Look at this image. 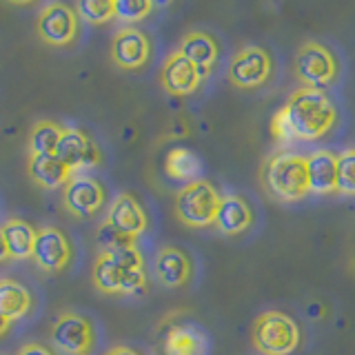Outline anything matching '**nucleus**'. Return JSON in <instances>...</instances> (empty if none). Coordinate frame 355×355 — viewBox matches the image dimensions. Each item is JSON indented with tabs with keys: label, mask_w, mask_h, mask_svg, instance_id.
Returning a JSON list of instances; mask_svg holds the SVG:
<instances>
[{
	"label": "nucleus",
	"mask_w": 355,
	"mask_h": 355,
	"mask_svg": "<svg viewBox=\"0 0 355 355\" xmlns=\"http://www.w3.org/2000/svg\"><path fill=\"white\" fill-rule=\"evenodd\" d=\"M222 196L209 180H196L184 184L175 196V216L187 227L205 229L216 222Z\"/></svg>",
	"instance_id": "obj_5"
},
{
	"label": "nucleus",
	"mask_w": 355,
	"mask_h": 355,
	"mask_svg": "<svg viewBox=\"0 0 355 355\" xmlns=\"http://www.w3.org/2000/svg\"><path fill=\"white\" fill-rule=\"evenodd\" d=\"M336 193L355 196V149L338 153V189Z\"/></svg>",
	"instance_id": "obj_27"
},
{
	"label": "nucleus",
	"mask_w": 355,
	"mask_h": 355,
	"mask_svg": "<svg viewBox=\"0 0 355 355\" xmlns=\"http://www.w3.org/2000/svg\"><path fill=\"white\" fill-rule=\"evenodd\" d=\"M0 229H3L9 258H14V260H27V258H31L38 229H33L29 222L18 220V218H9Z\"/></svg>",
	"instance_id": "obj_22"
},
{
	"label": "nucleus",
	"mask_w": 355,
	"mask_h": 355,
	"mask_svg": "<svg viewBox=\"0 0 355 355\" xmlns=\"http://www.w3.org/2000/svg\"><path fill=\"white\" fill-rule=\"evenodd\" d=\"M164 355H207V336L193 324L171 327L164 336Z\"/></svg>",
	"instance_id": "obj_20"
},
{
	"label": "nucleus",
	"mask_w": 355,
	"mask_h": 355,
	"mask_svg": "<svg viewBox=\"0 0 355 355\" xmlns=\"http://www.w3.org/2000/svg\"><path fill=\"white\" fill-rule=\"evenodd\" d=\"M251 340L262 355H291L300 347V327L284 311H264L255 320Z\"/></svg>",
	"instance_id": "obj_4"
},
{
	"label": "nucleus",
	"mask_w": 355,
	"mask_h": 355,
	"mask_svg": "<svg viewBox=\"0 0 355 355\" xmlns=\"http://www.w3.org/2000/svg\"><path fill=\"white\" fill-rule=\"evenodd\" d=\"M85 355H92V353H85Z\"/></svg>",
	"instance_id": "obj_35"
},
{
	"label": "nucleus",
	"mask_w": 355,
	"mask_h": 355,
	"mask_svg": "<svg viewBox=\"0 0 355 355\" xmlns=\"http://www.w3.org/2000/svg\"><path fill=\"white\" fill-rule=\"evenodd\" d=\"M202 80H205V76L200 73L198 67L191 60H187L180 51H173L166 55L162 71H160V83L166 94L189 96L196 92Z\"/></svg>",
	"instance_id": "obj_14"
},
{
	"label": "nucleus",
	"mask_w": 355,
	"mask_h": 355,
	"mask_svg": "<svg viewBox=\"0 0 355 355\" xmlns=\"http://www.w3.org/2000/svg\"><path fill=\"white\" fill-rule=\"evenodd\" d=\"M214 225L225 236H238L253 225V211L242 196H222Z\"/></svg>",
	"instance_id": "obj_19"
},
{
	"label": "nucleus",
	"mask_w": 355,
	"mask_h": 355,
	"mask_svg": "<svg viewBox=\"0 0 355 355\" xmlns=\"http://www.w3.org/2000/svg\"><path fill=\"white\" fill-rule=\"evenodd\" d=\"M178 51H180L187 60H191L200 69V73L209 76L211 69H214L216 62H218L220 44L214 36H211V33L196 29V31L184 33V38L180 42V47H178Z\"/></svg>",
	"instance_id": "obj_18"
},
{
	"label": "nucleus",
	"mask_w": 355,
	"mask_h": 355,
	"mask_svg": "<svg viewBox=\"0 0 355 355\" xmlns=\"http://www.w3.org/2000/svg\"><path fill=\"white\" fill-rule=\"evenodd\" d=\"M78 16L64 3H47L38 16V36L51 47H64L76 40Z\"/></svg>",
	"instance_id": "obj_10"
},
{
	"label": "nucleus",
	"mask_w": 355,
	"mask_h": 355,
	"mask_svg": "<svg viewBox=\"0 0 355 355\" xmlns=\"http://www.w3.org/2000/svg\"><path fill=\"white\" fill-rule=\"evenodd\" d=\"M273 71V60L266 49L258 44L242 47L229 62V80L240 89L262 87Z\"/></svg>",
	"instance_id": "obj_8"
},
{
	"label": "nucleus",
	"mask_w": 355,
	"mask_h": 355,
	"mask_svg": "<svg viewBox=\"0 0 355 355\" xmlns=\"http://www.w3.org/2000/svg\"><path fill=\"white\" fill-rule=\"evenodd\" d=\"M76 16L92 22V25H103V22L116 18L114 0H80L76 5Z\"/></svg>",
	"instance_id": "obj_26"
},
{
	"label": "nucleus",
	"mask_w": 355,
	"mask_h": 355,
	"mask_svg": "<svg viewBox=\"0 0 355 355\" xmlns=\"http://www.w3.org/2000/svg\"><path fill=\"white\" fill-rule=\"evenodd\" d=\"M31 309V295L27 291V286H22L16 280L3 277L0 280V315H5L7 320L16 322L22 320Z\"/></svg>",
	"instance_id": "obj_23"
},
{
	"label": "nucleus",
	"mask_w": 355,
	"mask_h": 355,
	"mask_svg": "<svg viewBox=\"0 0 355 355\" xmlns=\"http://www.w3.org/2000/svg\"><path fill=\"white\" fill-rule=\"evenodd\" d=\"M18 355H53V353L47 347H42V344L29 342V344H25V347L18 351Z\"/></svg>",
	"instance_id": "obj_31"
},
{
	"label": "nucleus",
	"mask_w": 355,
	"mask_h": 355,
	"mask_svg": "<svg viewBox=\"0 0 355 355\" xmlns=\"http://www.w3.org/2000/svg\"><path fill=\"white\" fill-rule=\"evenodd\" d=\"M151 55V42L147 33L136 27H122L111 40V58L120 69H140Z\"/></svg>",
	"instance_id": "obj_13"
},
{
	"label": "nucleus",
	"mask_w": 355,
	"mask_h": 355,
	"mask_svg": "<svg viewBox=\"0 0 355 355\" xmlns=\"http://www.w3.org/2000/svg\"><path fill=\"white\" fill-rule=\"evenodd\" d=\"M153 271L158 282L166 288H180L191 280V260L178 247H162L155 255Z\"/></svg>",
	"instance_id": "obj_16"
},
{
	"label": "nucleus",
	"mask_w": 355,
	"mask_h": 355,
	"mask_svg": "<svg viewBox=\"0 0 355 355\" xmlns=\"http://www.w3.org/2000/svg\"><path fill=\"white\" fill-rule=\"evenodd\" d=\"M7 258H9V251H7V244H5L3 229H0V262H5Z\"/></svg>",
	"instance_id": "obj_33"
},
{
	"label": "nucleus",
	"mask_w": 355,
	"mask_h": 355,
	"mask_svg": "<svg viewBox=\"0 0 355 355\" xmlns=\"http://www.w3.org/2000/svg\"><path fill=\"white\" fill-rule=\"evenodd\" d=\"M31 258L42 271H62L71 260V244L58 227H40Z\"/></svg>",
	"instance_id": "obj_11"
},
{
	"label": "nucleus",
	"mask_w": 355,
	"mask_h": 355,
	"mask_svg": "<svg viewBox=\"0 0 355 355\" xmlns=\"http://www.w3.org/2000/svg\"><path fill=\"white\" fill-rule=\"evenodd\" d=\"M55 158H58L71 173H80L87 166H94L100 160V153L96 142L80 129L67 127L62 131V138L55 149Z\"/></svg>",
	"instance_id": "obj_12"
},
{
	"label": "nucleus",
	"mask_w": 355,
	"mask_h": 355,
	"mask_svg": "<svg viewBox=\"0 0 355 355\" xmlns=\"http://www.w3.org/2000/svg\"><path fill=\"white\" fill-rule=\"evenodd\" d=\"M309 189L311 193L329 196L338 189V155L329 149H318L306 155Z\"/></svg>",
	"instance_id": "obj_17"
},
{
	"label": "nucleus",
	"mask_w": 355,
	"mask_h": 355,
	"mask_svg": "<svg viewBox=\"0 0 355 355\" xmlns=\"http://www.w3.org/2000/svg\"><path fill=\"white\" fill-rule=\"evenodd\" d=\"M151 11L153 3H149V0H114V14L125 22H138L147 18Z\"/></svg>",
	"instance_id": "obj_29"
},
{
	"label": "nucleus",
	"mask_w": 355,
	"mask_h": 355,
	"mask_svg": "<svg viewBox=\"0 0 355 355\" xmlns=\"http://www.w3.org/2000/svg\"><path fill=\"white\" fill-rule=\"evenodd\" d=\"M293 69L302 87L322 89L324 92V87L336 83V78L340 73V64L336 53L327 44H322L318 40H309L297 49Z\"/></svg>",
	"instance_id": "obj_6"
},
{
	"label": "nucleus",
	"mask_w": 355,
	"mask_h": 355,
	"mask_svg": "<svg viewBox=\"0 0 355 355\" xmlns=\"http://www.w3.org/2000/svg\"><path fill=\"white\" fill-rule=\"evenodd\" d=\"M94 284L100 293L129 295L147 284L144 258L138 247H125L116 251H98L94 264Z\"/></svg>",
	"instance_id": "obj_2"
},
{
	"label": "nucleus",
	"mask_w": 355,
	"mask_h": 355,
	"mask_svg": "<svg viewBox=\"0 0 355 355\" xmlns=\"http://www.w3.org/2000/svg\"><path fill=\"white\" fill-rule=\"evenodd\" d=\"M96 242H98L100 251H105V253L116 251V249H125V247H136V238H129L125 233H120L116 227H111L107 220L100 225Z\"/></svg>",
	"instance_id": "obj_28"
},
{
	"label": "nucleus",
	"mask_w": 355,
	"mask_h": 355,
	"mask_svg": "<svg viewBox=\"0 0 355 355\" xmlns=\"http://www.w3.org/2000/svg\"><path fill=\"white\" fill-rule=\"evenodd\" d=\"M107 222L129 238H138L140 233H144L149 227V220H147V214H144L142 205L131 193L116 196V200L111 202Z\"/></svg>",
	"instance_id": "obj_15"
},
{
	"label": "nucleus",
	"mask_w": 355,
	"mask_h": 355,
	"mask_svg": "<svg viewBox=\"0 0 355 355\" xmlns=\"http://www.w3.org/2000/svg\"><path fill=\"white\" fill-rule=\"evenodd\" d=\"M29 178L42 189H58L69 182L73 175L55 155H29Z\"/></svg>",
	"instance_id": "obj_21"
},
{
	"label": "nucleus",
	"mask_w": 355,
	"mask_h": 355,
	"mask_svg": "<svg viewBox=\"0 0 355 355\" xmlns=\"http://www.w3.org/2000/svg\"><path fill=\"white\" fill-rule=\"evenodd\" d=\"M262 182L275 200L295 202L311 193L306 158L295 151H275L262 166Z\"/></svg>",
	"instance_id": "obj_3"
},
{
	"label": "nucleus",
	"mask_w": 355,
	"mask_h": 355,
	"mask_svg": "<svg viewBox=\"0 0 355 355\" xmlns=\"http://www.w3.org/2000/svg\"><path fill=\"white\" fill-rule=\"evenodd\" d=\"M11 327V320H7L5 315H0V336H5V333L9 331Z\"/></svg>",
	"instance_id": "obj_34"
},
{
	"label": "nucleus",
	"mask_w": 355,
	"mask_h": 355,
	"mask_svg": "<svg viewBox=\"0 0 355 355\" xmlns=\"http://www.w3.org/2000/svg\"><path fill=\"white\" fill-rule=\"evenodd\" d=\"M105 355H140V353H138V351H133V349H129V347H122V344H120V347L109 349Z\"/></svg>",
	"instance_id": "obj_32"
},
{
	"label": "nucleus",
	"mask_w": 355,
	"mask_h": 355,
	"mask_svg": "<svg viewBox=\"0 0 355 355\" xmlns=\"http://www.w3.org/2000/svg\"><path fill=\"white\" fill-rule=\"evenodd\" d=\"M107 191L103 182L94 175L87 173H73L69 182L62 189V202L64 209L73 214L76 218H89L98 214L105 205Z\"/></svg>",
	"instance_id": "obj_9"
},
{
	"label": "nucleus",
	"mask_w": 355,
	"mask_h": 355,
	"mask_svg": "<svg viewBox=\"0 0 355 355\" xmlns=\"http://www.w3.org/2000/svg\"><path fill=\"white\" fill-rule=\"evenodd\" d=\"M164 171L173 180H182V182H196L200 180V173H202V162H200L198 155L187 149V147H175L166 153L164 160Z\"/></svg>",
	"instance_id": "obj_24"
},
{
	"label": "nucleus",
	"mask_w": 355,
	"mask_h": 355,
	"mask_svg": "<svg viewBox=\"0 0 355 355\" xmlns=\"http://www.w3.org/2000/svg\"><path fill=\"white\" fill-rule=\"evenodd\" d=\"M62 131L55 120H38L29 133V155H55Z\"/></svg>",
	"instance_id": "obj_25"
},
{
	"label": "nucleus",
	"mask_w": 355,
	"mask_h": 355,
	"mask_svg": "<svg viewBox=\"0 0 355 355\" xmlns=\"http://www.w3.org/2000/svg\"><path fill=\"white\" fill-rule=\"evenodd\" d=\"M286 118L291 125L293 138L302 142H313L324 138L327 133L336 127L338 120V107L331 100V96L322 89L302 87L288 96L286 105Z\"/></svg>",
	"instance_id": "obj_1"
},
{
	"label": "nucleus",
	"mask_w": 355,
	"mask_h": 355,
	"mask_svg": "<svg viewBox=\"0 0 355 355\" xmlns=\"http://www.w3.org/2000/svg\"><path fill=\"white\" fill-rule=\"evenodd\" d=\"M51 342L60 353L85 355V353H92V349H94L96 331H94L92 322H89L87 318L67 311V313H60L53 322Z\"/></svg>",
	"instance_id": "obj_7"
},
{
	"label": "nucleus",
	"mask_w": 355,
	"mask_h": 355,
	"mask_svg": "<svg viewBox=\"0 0 355 355\" xmlns=\"http://www.w3.org/2000/svg\"><path fill=\"white\" fill-rule=\"evenodd\" d=\"M271 136H273L277 142H282V144L295 140V138H293V131H291V125H288V118H286L284 107L277 109L275 114H273V118H271Z\"/></svg>",
	"instance_id": "obj_30"
}]
</instances>
